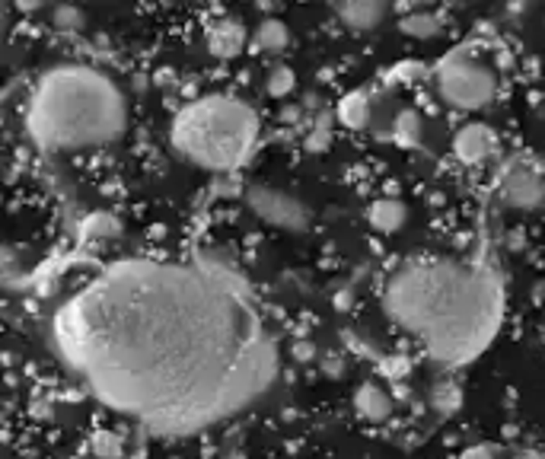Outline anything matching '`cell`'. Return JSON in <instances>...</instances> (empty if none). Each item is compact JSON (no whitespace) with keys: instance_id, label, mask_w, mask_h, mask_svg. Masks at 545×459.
I'll list each match as a JSON object with an SVG mask.
<instances>
[{"instance_id":"cell-5","label":"cell","mask_w":545,"mask_h":459,"mask_svg":"<svg viewBox=\"0 0 545 459\" xmlns=\"http://www.w3.org/2000/svg\"><path fill=\"white\" fill-rule=\"evenodd\" d=\"M437 89L456 108H484L498 96V80L488 68L469 58H450L437 70Z\"/></svg>"},{"instance_id":"cell-3","label":"cell","mask_w":545,"mask_h":459,"mask_svg":"<svg viewBox=\"0 0 545 459\" xmlns=\"http://www.w3.org/2000/svg\"><path fill=\"white\" fill-rule=\"evenodd\" d=\"M128 128L121 87L93 64H54L35 80L26 131L42 150L70 154L118 141Z\"/></svg>"},{"instance_id":"cell-1","label":"cell","mask_w":545,"mask_h":459,"mask_svg":"<svg viewBox=\"0 0 545 459\" xmlns=\"http://www.w3.org/2000/svg\"><path fill=\"white\" fill-rule=\"evenodd\" d=\"M54 342L99 402L169 437L242 412L277 370L249 291L202 258L108 265L58 310Z\"/></svg>"},{"instance_id":"cell-18","label":"cell","mask_w":545,"mask_h":459,"mask_svg":"<svg viewBox=\"0 0 545 459\" xmlns=\"http://www.w3.org/2000/svg\"><path fill=\"white\" fill-rule=\"evenodd\" d=\"M52 23L58 33H80V29L87 26V14H83L80 7H54Z\"/></svg>"},{"instance_id":"cell-16","label":"cell","mask_w":545,"mask_h":459,"mask_svg":"<svg viewBox=\"0 0 545 459\" xmlns=\"http://www.w3.org/2000/svg\"><path fill=\"white\" fill-rule=\"evenodd\" d=\"M402 33L415 35V39H431V35L440 33V20L431 14H409L402 20Z\"/></svg>"},{"instance_id":"cell-7","label":"cell","mask_w":545,"mask_h":459,"mask_svg":"<svg viewBox=\"0 0 545 459\" xmlns=\"http://www.w3.org/2000/svg\"><path fill=\"white\" fill-rule=\"evenodd\" d=\"M246 42H249V33H246V26H242L236 16H221V20H214L208 29V35H204L208 52L214 54V58H221V61L240 58Z\"/></svg>"},{"instance_id":"cell-19","label":"cell","mask_w":545,"mask_h":459,"mask_svg":"<svg viewBox=\"0 0 545 459\" xmlns=\"http://www.w3.org/2000/svg\"><path fill=\"white\" fill-rule=\"evenodd\" d=\"M396 141H402V144H415L418 137H421V115L418 112H411V108H405V112H399L396 115Z\"/></svg>"},{"instance_id":"cell-6","label":"cell","mask_w":545,"mask_h":459,"mask_svg":"<svg viewBox=\"0 0 545 459\" xmlns=\"http://www.w3.org/2000/svg\"><path fill=\"white\" fill-rule=\"evenodd\" d=\"M246 204L249 211L265 220L268 227L277 230H287V233H303V230L310 227V211L300 198H294L290 192L281 189H271V185H252L246 192Z\"/></svg>"},{"instance_id":"cell-9","label":"cell","mask_w":545,"mask_h":459,"mask_svg":"<svg viewBox=\"0 0 545 459\" xmlns=\"http://www.w3.org/2000/svg\"><path fill=\"white\" fill-rule=\"evenodd\" d=\"M504 198L517 208H539L545 201V183L530 169H513L504 183Z\"/></svg>"},{"instance_id":"cell-10","label":"cell","mask_w":545,"mask_h":459,"mask_svg":"<svg viewBox=\"0 0 545 459\" xmlns=\"http://www.w3.org/2000/svg\"><path fill=\"white\" fill-rule=\"evenodd\" d=\"M354 412L371 425H383L392 415V396L380 383H361L354 392Z\"/></svg>"},{"instance_id":"cell-13","label":"cell","mask_w":545,"mask_h":459,"mask_svg":"<svg viewBox=\"0 0 545 459\" xmlns=\"http://www.w3.org/2000/svg\"><path fill=\"white\" fill-rule=\"evenodd\" d=\"M256 45L262 48V52H268V54L284 52V48L290 45V29H287V23H284V20H275V16L262 20V23H258V29H256Z\"/></svg>"},{"instance_id":"cell-17","label":"cell","mask_w":545,"mask_h":459,"mask_svg":"<svg viewBox=\"0 0 545 459\" xmlns=\"http://www.w3.org/2000/svg\"><path fill=\"white\" fill-rule=\"evenodd\" d=\"M83 237L89 239H112L118 237V220L112 214H89L83 220Z\"/></svg>"},{"instance_id":"cell-8","label":"cell","mask_w":545,"mask_h":459,"mask_svg":"<svg viewBox=\"0 0 545 459\" xmlns=\"http://www.w3.org/2000/svg\"><path fill=\"white\" fill-rule=\"evenodd\" d=\"M494 147H498V141H494L488 125H465V128H459V135L453 137V154H456V160L465 163V166L484 163L494 154Z\"/></svg>"},{"instance_id":"cell-11","label":"cell","mask_w":545,"mask_h":459,"mask_svg":"<svg viewBox=\"0 0 545 459\" xmlns=\"http://www.w3.org/2000/svg\"><path fill=\"white\" fill-rule=\"evenodd\" d=\"M338 16L354 33H367V29L380 26V20L386 16V7L383 4H371V0H357V4H342Z\"/></svg>"},{"instance_id":"cell-23","label":"cell","mask_w":545,"mask_h":459,"mask_svg":"<svg viewBox=\"0 0 545 459\" xmlns=\"http://www.w3.org/2000/svg\"><path fill=\"white\" fill-rule=\"evenodd\" d=\"M323 367H325V373H332V377H338V373L344 370V361L338 358V354H325V358H323Z\"/></svg>"},{"instance_id":"cell-12","label":"cell","mask_w":545,"mask_h":459,"mask_svg":"<svg viewBox=\"0 0 545 459\" xmlns=\"http://www.w3.org/2000/svg\"><path fill=\"white\" fill-rule=\"evenodd\" d=\"M405 204L402 201H392V198H380V201L371 204V211H367V220H371L373 230H380V233H396L399 227L405 223Z\"/></svg>"},{"instance_id":"cell-20","label":"cell","mask_w":545,"mask_h":459,"mask_svg":"<svg viewBox=\"0 0 545 459\" xmlns=\"http://www.w3.org/2000/svg\"><path fill=\"white\" fill-rule=\"evenodd\" d=\"M93 446H96V453H99L102 459H118V453H121V444H118V440H115L108 431H106V434H99Z\"/></svg>"},{"instance_id":"cell-4","label":"cell","mask_w":545,"mask_h":459,"mask_svg":"<svg viewBox=\"0 0 545 459\" xmlns=\"http://www.w3.org/2000/svg\"><path fill=\"white\" fill-rule=\"evenodd\" d=\"M258 135V115L252 106L227 93H208L182 106L169 125L173 150L185 163L208 173H236L252 160Z\"/></svg>"},{"instance_id":"cell-21","label":"cell","mask_w":545,"mask_h":459,"mask_svg":"<svg viewBox=\"0 0 545 459\" xmlns=\"http://www.w3.org/2000/svg\"><path fill=\"white\" fill-rule=\"evenodd\" d=\"M329 141H332L329 125H316V128H313V135L306 137V147H310L313 154H316V150H325V147H329Z\"/></svg>"},{"instance_id":"cell-26","label":"cell","mask_w":545,"mask_h":459,"mask_svg":"<svg viewBox=\"0 0 545 459\" xmlns=\"http://www.w3.org/2000/svg\"><path fill=\"white\" fill-rule=\"evenodd\" d=\"M10 265H14V252H10V249H4V246H0V271H4V268H10Z\"/></svg>"},{"instance_id":"cell-2","label":"cell","mask_w":545,"mask_h":459,"mask_svg":"<svg viewBox=\"0 0 545 459\" xmlns=\"http://www.w3.org/2000/svg\"><path fill=\"white\" fill-rule=\"evenodd\" d=\"M386 313L437 361H465L492 342L501 291L492 275L472 265L415 262L390 277Z\"/></svg>"},{"instance_id":"cell-15","label":"cell","mask_w":545,"mask_h":459,"mask_svg":"<svg viewBox=\"0 0 545 459\" xmlns=\"http://www.w3.org/2000/svg\"><path fill=\"white\" fill-rule=\"evenodd\" d=\"M265 89H268L271 99H287V96L296 89V74H294L290 68H284V64H277V68L268 70Z\"/></svg>"},{"instance_id":"cell-22","label":"cell","mask_w":545,"mask_h":459,"mask_svg":"<svg viewBox=\"0 0 545 459\" xmlns=\"http://www.w3.org/2000/svg\"><path fill=\"white\" fill-rule=\"evenodd\" d=\"M294 358L300 361V364H310V361H316V358H319L316 344H310V342H296V344H294Z\"/></svg>"},{"instance_id":"cell-24","label":"cell","mask_w":545,"mask_h":459,"mask_svg":"<svg viewBox=\"0 0 545 459\" xmlns=\"http://www.w3.org/2000/svg\"><path fill=\"white\" fill-rule=\"evenodd\" d=\"M463 459H492V450L488 446H472V450L463 453Z\"/></svg>"},{"instance_id":"cell-25","label":"cell","mask_w":545,"mask_h":459,"mask_svg":"<svg viewBox=\"0 0 545 459\" xmlns=\"http://www.w3.org/2000/svg\"><path fill=\"white\" fill-rule=\"evenodd\" d=\"M4 45H7V10L0 7V58H4Z\"/></svg>"},{"instance_id":"cell-14","label":"cell","mask_w":545,"mask_h":459,"mask_svg":"<svg viewBox=\"0 0 545 459\" xmlns=\"http://www.w3.org/2000/svg\"><path fill=\"white\" fill-rule=\"evenodd\" d=\"M371 118V106H367V96L363 93H348L338 102V122L344 128H363Z\"/></svg>"}]
</instances>
